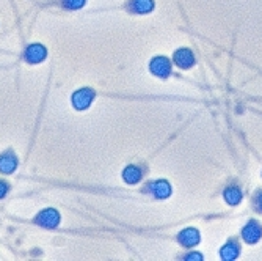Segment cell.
<instances>
[{"instance_id":"obj_1","label":"cell","mask_w":262,"mask_h":261,"mask_svg":"<svg viewBox=\"0 0 262 261\" xmlns=\"http://www.w3.org/2000/svg\"><path fill=\"white\" fill-rule=\"evenodd\" d=\"M149 69L151 73L157 77H162V79H166L170 74H171V63L168 58L165 57H156L151 65H149Z\"/></svg>"},{"instance_id":"obj_2","label":"cell","mask_w":262,"mask_h":261,"mask_svg":"<svg viewBox=\"0 0 262 261\" xmlns=\"http://www.w3.org/2000/svg\"><path fill=\"white\" fill-rule=\"evenodd\" d=\"M242 238L248 244H256L262 238V227L256 220H250L244 228H242Z\"/></svg>"},{"instance_id":"obj_3","label":"cell","mask_w":262,"mask_h":261,"mask_svg":"<svg viewBox=\"0 0 262 261\" xmlns=\"http://www.w3.org/2000/svg\"><path fill=\"white\" fill-rule=\"evenodd\" d=\"M93 99H94V91L90 88H83V90H79L73 94V106L77 110H85L90 107Z\"/></svg>"},{"instance_id":"obj_4","label":"cell","mask_w":262,"mask_h":261,"mask_svg":"<svg viewBox=\"0 0 262 261\" xmlns=\"http://www.w3.org/2000/svg\"><path fill=\"white\" fill-rule=\"evenodd\" d=\"M36 222L46 228H55L60 224V214L55 209H44L42 212H39Z\"/></svg>"},{"instance_id":"obj_5","label":"cell","mask_w":262,"mask_h":261,"mask_svg":"<svg viewBox=\"0 0 262 261\" xmlns=\"http://www.w3.org/2000/svg\"><path fill=\"white\" fill-rule=\"evenodd\" d=\"M178 241L184 247H193L200 243V233L196 228H185L178 234Z\"/></svg>"},{"instance_id":"obj_6","label":"cell","mask_w":262,"mask_h":261,"mask_svg":"<svg viewBox=\"0 0 262 261\" xmlns=\"http://www.w3.org/2000/svg\"><path fill=\"white\" fill-rule=\"evenodd\" d=\"M24 57H26V60L29 63H39L47 57V51H46V47L41 44H32L27 47L26 55Z\"/></svg>"},{"instance_id":"obj_7","label":"cell","mask_w":262,"mask_h":261,"mask_svg":"<svg viewBox=\"0 0 262 261\" xmlns=\"http://www.w3.org/2000/svg\"><path fill=\"white\" fill-rule=\"evenodd\" d=\"M174 62L179 68L187 69V68H192L195 65V55L192 54V51H188V49H179L174 54Z\"/></svg>"},{"instance_id":"obj_8","label":"cell","mask_w":262,"mask_h":261,"mask_svg":"<svg viewBox=\"0 0 262 261\" xmlns=\"http://www.w3.org/2000/svg\"><path fill=\"white\" fill-rule=\"evenodd\" d=\"M149 189L157 198H168L171 195V186L168 181H163V179L156 181V183L149 184Z\"/></svg>"},{"instance_id":"obj_9","label":"cell","mask_w":262,"mask_h":261,"mask_svg":"<svg viewBox=\"0 0 262 261\" xmlns=\"http://www.w3.org/2000/svg\"><path fill=\"white\" fill-rule=\"evenodd\" d=\"M130 11L138 13V14H146L154 10V2L152 0H132L129 4Z\"/></svg>"},{"instance_id":"obj_10","label":"cell","mask_w":262,"mask_h":261,"mask_svg":"<svg viewBox=\"0 0 262 261\" xmlns=\"http://www.w3.org/2000/svg\"><path fill=\"white\" fill-rule=\"evenodd\" d=\"M223 198L226 200L228 205L231 206H235V205H239L241 200H242V192H241V189L237 187V186H229L225 189V192H223Z\"/></svg>"},{"instance_id":"obj_11","label":"cell","mask_w":262,"mask_h":261,"mask_svg":"<svg viewBox=\"0 0 262 261\" xmlns=\"http://www.w3.org/2000/svg\"><path fill=\"white\" fill-rule=\"evenodd\" d=\"M239 253H241L239 244L234 243V241H231V243H228L226 246L222 247V250H220V258H222V259H226V261H232V259H235L237 256H239Z\"/></svg>"},{"instance_id":"obj_12","label":"cell","mask_w":262,"mask_h":261,"mask_svg":"<svg viewBox=\"0 0 262 261\" xmlns=\"http://www.w3.org/2000/svg\"><path fill=\"white\" fill-rule=\"evenodd\" d=\"M17 167V159L13 154H4L0 157V172L8 175L13 173Z\"/></svg>"},{"instance_id":"obj_13","label":"cell","mask_w":262,"mask_h":261,"mask_svg":"<svg viewBox=\"0 0 262 261\" xmlns=\"http://www.w3.org/2000/svg\"><path fill=\"white\" fill-rule=\"evenodd\" d=\"M123 178L126 183L135 184L141 179V172L137 167H134V165H129V167H126V170L123 172Z\"/></svg>"},{"instance_id":"obj_14","label":"cell","mask_w":262,"mask_h":261,"mask_svg":"<svg viewBox=\"0 0 262 261\" xmlns=\"http://www.w3.org/2000/svg\"><path fill=\"white\" fill-rule=\"evenodd\" d=\"M86 0H63V4L66 8H71V10H79L85 5Z\"/></svg>"},{"instance_id":"obj_15","label":"cell","mask_w":262,"mask_h":261,"mask_svg":"<svg viewBox=\"0 0 262 261\" xmlns=\"http://www.w3.org/2000/svg\"><path fill=\"white\" fill-rule=\"evenodd\" d=\"M254 208H256L259 212H262V192H259V194L256 195V198H254Z\"/></svg>"},{"instance_id":"obj_16","label":"cell","mask_w":262,"mask_h":261,"mask_svg":"<svg viewBox=\"0 0 262 261\" xmlns=\"http://www.w3.org/2000/svg\"><path fill=\"white\" fill-rule=\"evenodd\" d=\"M7 192H8V186L5 183L0 181V198H4Z\"/></svg>"},{"instance_id":"obj_17","label":"cell","mask_w":262,"mask_h":261,"mask_svg":"<svg viewBox=\"0 0 262 261\" xmlns=\"http://www.w3.org/2000/svg\"><path fill=\"white\" fill-rule=\"evenodd\" d=\"M185 259H203V256L200 253H190L188 256H185Z\"/></svg>"}]
</instances>
